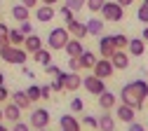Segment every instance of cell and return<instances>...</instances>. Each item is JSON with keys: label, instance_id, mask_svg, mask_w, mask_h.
<instances>
[{"label": "cell", "instance_id": "3957f363", "mask_svg": "<svg viewBox=\"0 0 148 131\" xmlns=\"http://www.w3.org/2000/svg\"><path fill=\"white\" fill-rule=\"evenodd\" d=\"M120 103H125V105H129V108H134V110H141V108H143V101L136 96V91H134L132 82L125 84V87L120 89Z\"/></svg>", "mask_w": 148, "mask_h": 131}, {"label": "cell", "instance_id": "d6a6232c", "mask_svg": "<svg viewBox=\"0 0 148 131\" xmlns=\"http://www.w3.org/2000/svg\"><path fill=\"white\" fill-rule=\"evenodd\" d=\"M73 14H75V12H73L68 5H61V10H59V16L64 19V21H71V19H73Z\"/></svg>", "mask_w": 148, "mask_h": 131}, {"label": "cell", "instance_id": "7a4b0ae2", "mask_svg": "<svg viewBox=\"0 0 148 131\" xmlns=\"http://www.w3.org/2000/svg\"><path fill=\"white\" fill-rule=\"evenodd\" d=\"M71 40V33L66 31V26H59V28H52L49 35H47V47L54 49V52H59L66 47V42Z\"/></svg>", "mask_w": 148, "mask_h": 131}, {"label": "cell", "instance_id": "277c9868", "mask_svg": "<svg viewBox=\"0 0 148 131\" xmlns=\"http://www.w3.org/2000/svg\"><path fill=\"white\" fill-rule=\"evenodd\" d=\"M101 14H103L106 21H115L118 24V21H122V16H125V7H120L115 0H110V3L106 0L103 7H101Z\"/></svg>", "mask_w": 148, "mask_h": 131}, {"label": "cell", "instance_id": "d6986e66", "mask_svg": "<svg viewBox=\"0 0 148 131\" xmlns=\"http://www.w3.org/2000/svg\"><path fill=\"white\" fill-rule=\"evenodd\" d=\"M127 52L132 56H141L146 52V40H143V37H132V40L127 42Z\"/></svg>", "mask_w": 148, "mask_h": 131}, {"label": "cell", "instance_id": "5bb4252c", "mask_svg": "<svg viewBox=\"0 0 148 131\" xmlns=\"http://www.w3.org/2000/svg\"><path fill=\"white\" fill-rule=\"evenodd\" d=\"M97 129H99V131H113V129H115V117L110 115V110H103V115H99Z\"/></svg>", "mask_w": 148, "mask_h": 131}, {"label": "cell", "instance_id": "4316f807", "mask_svg": "<svg viewBox=\"0 0 148 131\" xmlns=\"http://www.w3.org/2000/svg\"><path fill=\"white\" fill-rule=\"evenodd\" d=\"M132 87H134L136 96H139L141 101H146V98H148V82H146V80H134V82H132Z\"/></svg>", "mask_w": 148, "mask_h": 131}, {"label": "cell", "instance_id": "f907efd6", "mask_svg": "<svg viewBox=\"0 0 148 131\" xmlns=\"http://www.w3.org/2000/svg\"><path fill=\"white\" fill-rule=\"evenodd\" d=\"M0 122H5V112H3V108H0Z\"/></svg>", "mask_w": 148, "mask_h": 131}, {"label": "cell", "instance_id": "ab89813d", "mask_svg": "<svg viewBox=\"0 0 148 131\" xmlns=\"http://www.w3.org/2000/svg\"><path fill=\"white\" fill-rule=\"evenodd\" d=\"M19 31H21L24 35H31V33H33V26H31V21H21V24H19Z\"/></svg>", "mask_w": 148, "mask_h": 131}, {"label": "cell", "instance_id": "f6af8a7d", "mask_svg": "<svg viewBox=\"0 0 148 131\" xmlns=\"http://www.w3.org/2000/svg\"><path fill=\"white\" fill-rule=\"evenodd\" d=\"M21 75H24V77H28V80H33V77H35V73H33L31 68H26V66H21Z\"/></svg>", "mask_w": 148, "mask_h": 131}, {"label": "cell", "instance_id": "7bdbcfd3", "mask_svg": "<svg viewBox=\"0 0 148 131\" xmlns=\"http://www.w3.org/2000/svg\"><path fill=\"white\" fill-rule=\"evenodd\" d=\"M127 131H146V126L139 124V122H129V129Z\"/></svg>", "mask_w": 148, "mask_h": 131}, {"label": "cell", "instance_id": "5b68a950", "mask_svg": "<svg viewBox=\"0 0 148 131\" xmlns=\"http://www.w3.org/2000/svg\"><path fill=\"white\" fill-rule=\"evenodd\" d=\"M82 87L92 94V96H99L101 91H106V84H103V80L101 77H97L94 73L92 75H87V77H82Z\"/></svg>", "mask_w": 148, "mask_h": 131}, {"label": "cell", "instance_id": "cb8c5ba5", "mask_svg": "<svg viewBox=\"0 0 148 131\" xmlns=\"http://www.w3.org/2000/svg\"><path fill=\"white\" fill-rule=\"evenodd\" d=\"M28 16H31V10H28L26 5L19 3V5L12 7V19H14V21H19V24H21V21H28Z\"/></svg>", "mask_w": 148, "mask_h": 131}, {"label": "cell", "instance_id": "9f6ffc18", "mask_svg": "<svg viewBox=\"0 0 148 131\" xmlns=\"http://www.w3.org/2000/svg\"><path fill=\"white\" fill-rule=\"evenodd\" d=\"M61 131H64V129H61Z\"/></svg>", "mask_w": 148, "mask_h": 131}, {"label": "cell", "instance_id": "ac0fdd59", "mask_svg": "<svg viewBox=\"0 0 148 131\" xmlns=\"http://www.w3.org/2000/svg\"><path fill=\"white\" fill-rule=\"evenodd\" d=\"M118 119L125 122V124L134 122V119H136V110L129 108V105H125V103H120V105H118Z\"/></svg>", "mask_w": 148, "mask_h": 131}, {"label": "cell", "instance_id": "ffe728a7", "mask_svg": "<svg viewBox=\"0 0 148 131\" xmlns=\"http://www.w3.org/2000/svg\"><path fill=\"white\" fill-rule=\"evenodd\" d=\"M10 98H12V103H16L21 110H28V108H31V98L26 96V91H24V89H19V91L10 94Z\"/></svg>", "mask_w": 148, "mask_h": 131}, {"label": "cell", "instance_id": "bcb514c9", "mask_svg": "<svg viewBox=\"0 0 148 131\" xmlns=\"http://www.w3.org/2000/svg\"><path fill=\"white\" fill-rule=\"evenodd\" d=\"M59 70H61V68H57V66H54V63H49V66H45V73H47V75H57Z\"/></svg>", "mask_w": 148, "mask_h": 131}, {"label": "cell", "instance_id": "8d00e7d4", "mask_svg": "<svg viewBox=\"0 0 148 131\" xmlns=\"http://www.w3.org/2000/svg\"><path fill=\"white\" fill-rule=\"evenodd\" d=\"M71 110H73V112H82V110H85L82 98H73V101H71Z\"/></svg>", "mask_w": 148, "mask_h": 131}, {"label": "cell", "instance_id": "9c48e42d", "mask_svg": "<svg viewBox=\"0 0 148 131\" xmlns=\"http://www.w3.org/2000/svg\"><path fill=\"white\" fill-rule=\"evenodd\" d=\"M61 77H64V89L66 91H78L82 87V77H80V73H73V70H61Z\"/></svg>", "mask_w": 148, "mask_h": 131}, {"label": "cell", "instance_id": "f35d334b", "mask_svg": "<svg viewBox=\"0 0 148 131\" xmlns=\"http://www.w3.org/2000/svg\"><path fill=\"white\" fill-rule=\"evenodd\" d=\"M12 131H31V124H26V122H14V126H12Z\"/></svg>", "mask_w": 148, "mask_h": 131}, {"label": "cell", "instance_id": "e575fe53", "mask_svg": "<svg viewBox=\"0 0 148 131\" xmlns=\"http://www.w3.org/2000/svg\"><path fill=\"white\" fill-rule=\"evenodd\" d=\"M66 5L73 10V12H80L85 7V0H66Z\"/></svg>", "mask_w": 148, "mask_h": 131}, {"label": "cell", "instance_id": "6da1fadb", "mask_svg": "<svg viewBox=\"0 0 148 131\" xmlns=\"http://www.w3.org/2000/svg\"><path fill=\"white\" fill-rule=\"evenodd\" d=\"M0 59H3L5 63H12V66H24L28 61V52L24 47L3 45V47H0Z\"/></svg>", "mask_w": 148, "mask_h": 131}, {"label": "cell", "instance_id": "7c38bea8", "mask_svg": "<svg viewBox=\"0 0 148 131\" xmlns=\"http://www.w3.org/2000/svg\"><path fill=\"white\" fill-rule=\"evenodd\" d=\"M118 47H115V42H113V35H103V37H99V54L103 56V59H110V54H113Z\"/></svg>", "mask_w": 148, "mask_h": 131}, {"label": "cell", "instance_id": "11a10c76", "mask_svg": "<svg viewBox=\"0 0 148 131\" xmlns=\"http://www.w3.org/2000/svg\"><path fill=\"white\" fill-rule=\"evenodd\" d=\"M143 3H148V0H143Z\"/></svg>", "mask_w": 148, "mask_h": 131}, {"label": "cell", "instance_id": "b9f144b4", "mask_svg": "<svg viewBox=\"0 0 148 131\" xmlns=\"http://www.w3.org/2000/svg\"><path fill=\"white\" fill-rule=\"evenodd\" d=\"M10 98V91H7V87L5 84H0V103H5Z\"/></svg>", "mask_w": 148, "mask_h": 131}, {"label": "cell", "instance_id": "f546056e", "mask_svg": "<svg viewBox=\"0 0 148 131\" xmlns=\"http://www.w3.org/2000/svg\"><path fill=\"white\" fill-rule=\"evenodd\" d=\"M113 42H115V47H118V49H125V47H127V42H129V37H127L125 33H115V35H113Z\"/></svg>", "mask_w": 148, "mask_h": 131}, {"label": "cell", "instance_id": "e0dca14e", "mask_svg": "<svg viewBox=\"0 0 148 131\" xmlns=\"http://www.w3.org/2000/svg\"><path fill=\"white\" fill-rule=\"evenodd\" d=\"M3 112H5V119H10V122H19V119H21V112H24V110H21L19 105H16V103H12V101H10V103H5Z\"/></svg>", "mask_w": 148, "mask_h": 131}, {"label": "cell", "instance_id": "74e56055", "mask_svg": "<svg viewBox=\"0 0 148 131\" xmlns=\"http://www.w3.org/2000/svg\"><path fill=\"white\" fill-rule=\"evenodd\" d=\"M82 124H85L87 129H97V117H92V115H85V117H82Z\"/></svg>", "mask_w": 148, "mask_h": 131}, {"label": "cell", "instance_id": "60d3db41", "mask_svg": "<svg viewBox=\"0 0 148 131\" xmlns=\"http://www.w3.org/2000/svg\"><path fill=\"white\" fill-rule=\"evenodd\" d=\"M49 94H52V89H49V84H42V87H40V98H42V101H45V98H52Z\"/></svg>", "mask_w": 148, "mask_h": 131}, {"label": "cell", "instance_id": "44dd1931", "mask_svg": "<svg viewBox=\"0 0 148 131\" xmlns=\"http://www.w3.org/2000/svg\"><path fill=\"white\" fill-rule=\"evenodd\" d=\"M64 52H66L68 56H80V54L85 52V47H82V40H75V37H71V40L66 42V47H64Z\"/></svg>", "mask_w": 148, "mask_h": 131}, {"label": "cell", "instance_id": "8fae6325", "mask_svg": "<svg viewBox=\"0 0 148 131\" xmlns=\"http://www.w3.org/2000/svg\"><path fill=\"white\" fill-rule=\"evenodd\" d=\"M97 101H99V108H101V110H113V108L118 105V96H115L113 91H108V89L99 94Z\"/></svg>", "mask_w": 148, "mask_h": 131}, {"label": "cell", "instance_id": "52a82bcc", "mask_svg": "<svg viewBox=\"0 0 148 131\" xmlns=\"http://www.w3.org/2000/svg\"><path fill=\"white\" fill-rule=\"evenodd\" d=\"M92 73H94L97 77L106 80V77H113L115 68H113V63H110V59H97V63H94V68H92Z\"/></svg>", "mask_w": 148, "mask_h": 131}, {"label": "cell", "instance_id": "4dcf8cb0", "mask_svg": "<svg viewBox=\"0 0 148 131\" xmlns=\"http://www.w3.org/2000/svg\"><path fill=\"white\" fill-rule=\"evenodd\" d=\"M26 96L31 98V103H33V101H40V87H38V84H31V87L26 89Z\"/></svg>", "mask_w": 148, "mask_h": 131}, {"label": "cell", "instance_id": "1f68e13d", "mask_svg": "<svg viewBox=\"0 0 148 131\" xmlns=\"http://www.w3.org/2000/svg\"><path fill=\"white\" fill-rule=\"evenodd\" d=\"M54 77H57V80H54V82H52V84H49V89H52V91H54V94H59V91H61V89H64V77H61V70H59V73H57V75H54Z\"/></svg>", "mask_w": 148, "mask_h": 131}, {"label": "cell", "instance_id": "836d02e7", "mask_svg": "<svg viewBox=\"0 0 148 131\" xmlns=\"http://www.w3.org/2000/svg\"><path fill=\"white\" fill-rule=\"evenodd\" d=\"M7 33H10L7 24H3V21H0V47H3V45H10V42H7Z\"/></svg>", "mask_w": 148, "mask_h": 131}, {"label": "cell", "instance_id": "83f0119b", "mask_svg": "<svg viewBox=\"0 0 148 131\" xmlns=\"http://www.w3.org/2000/svg\"><path fill=\"white\" fill-rule=\"evenodd\" d=\"M103 3H106V0H85V7L89 10V12H101V7H103Z\"/></svg>", "mask_w": 148, "mask_h": 131}, {"label": "cell", "instance_id": "f1b7e54d", "mask_svg": "<svg viewBox=\"0 0 148 131\" xmlns=\"http://www.w3.org/2000/svg\"><path fill=\"white\" fill-rule=\"evenodd\" d=\"M136 19L141 24H148V3H141L139 10H136Z\"/></svg>", "mask_w": 148, "mask_h": 131}, {"label": "cell", "instance_id": "d590c367", "mask_svg": "<svg viewBox=\"0 0 148 131\" xmlns=\"http://www.w3.org/2000/svg\"><path fill=\"white\" fill-rule=\"evenodd\" d=\"M68 70L80 73V61H78V56H68Z\"/></svg>", "mask_w": 148, "mask_h": 131}, {"label": "cell", "instance_id": "4fadbf2b", "mask_svg": "<svg viewBox=\"0 0 148 131\" xmlns=\"http://www.w3.org/2000/svg\"><path fill=\"white\" fill-rule=\"evenodd\" d=\"M54 16H57V12H54V5H40V7H35V19H38L40 24L52 21Z\"/></svg>", "mask_w": 148, "mask_h": 131}, {"label": "cell", "instance_id": "30bf717a", "mask_svg": "<svg viewBox=\"0 0 148 131\" xmlns=\"http://www.w3.org/2000/svg\"><path fill=\"white\" fill-rule=\"evenodd\" d=\"M110 63H113L115 70H127L129 68V54L125 49H115L110 54Z\"/></svg>", "mask_w": 148, "mask_h": 131}, {"label": "cell", "instance_id": "484cf974", "mask_svg": "<svg viewBox=\"0 0 148 131\" xmlns=\"http://www.w3.org/2000/svg\"><path fill=\"white\" fill-rule=\"evenodd\" d=\"M24 33L19 31V28H10V33H7V42L10 45H14V47H21L24 45Z\"/></svg>", "mask_w": 148, "mask_h": 131}, {"label": "cell", "instance_id": "db71d44e", "mask_svg": "<svg viewBox=\"0 0 148 131\" xmlns=\"http://www.w3.org/2000/svg\"><path fill=\"white\" fill-rule=\"evenodd\" d=\"M35 131H47V129H35Z\"/></svg>", "mask_w": 148, "mask_h": 131}, {"label": "cell", "instance_id": "d4e9b609", "mask_svg": "<svg viewBox=\"0 0 148 131\" xmlns=\"http://www.w3.org/2000/svg\"><path fill=\"white\" fill-rule=\"evenodd\" d=\"M85 26H87V35H94V37H99V35L103 33V21H99L97 16H92L89 21H85Z\"/></svg>", "mask_w": 148, "mask_h": 131}, {"label": "cell", "instance_id": "603a6c76", "mask_svg": "<svg viewBox=\"0 0 148 131\" xmlns=\"http://www.w3.org/2000/svg\"><path fill=\"white\" fill-rule=\"evenodd\" d=\"M59 126H61L64 131H80V122L73 117V115H61Z\"/></svg>", "mask_w": 148, "mask_h": 131}, {"label": "cell", "instance_id": "2e32d148", "mask_svg": "<svg viewBox=\"0 0 148 131\" xmlns=\"http://www.w3.org/2000/svg\"><path fill=\"white\" fill-rule=\"evenodd\" d=\"M28 54H33V52H38L40 47H42V37H38L35 33H31V35H26L24 37V45H21Z\"/></svg>", "mask_w": 148, "mask_h": 131}, {"label": "cell", "instance_id": "8992f818", "mask_svg": "<svg viewBox=\"0 0 148 131\" xmlns=\"http://www.w3.org/2000/svg\"><path fill=\"white\" fill-rule=\"evenodd\" d=\"M66 31L71 33V37H75V40H85V37H87L85 21H80V19H75V16H73L71 21H66Z\"/></svg>", "mask_w": 148, "mask_h": 131}, {"label": "cell", "instance_id": "7dc6e473", "mask_svg": "<svg viewBox=\"0 0 148 131\" xmlns=\"http://www.w3.org/2000/svg\"><path fill=\"white\" fill-rule=\"evenodd\" d=\"M115 3H118L120 7H129V5H132V3H134V0H115Z\"/></svg>", "mask_w": 148, "mask_h": 131}, {"label": "cell", "instance_id": "ee69618b", "mask_svg": "<svg viewBox=\"0 0 148 131\" xmlns=\"http://www.w3.org/2000/svg\"><path fill=\"white\" fill-rule=\"evenodd\" d=\"M21 5H26L28 10H35V7L40 5V0H21Z\"/></svg>", "mask_w": 148, "mask_h": 131}, {"label": "cell", "instance_id": "681fc988", "mask_svg": "<svg viewBox=\"0 0 148 131\" xmlns=\"http://www.w3.org/2000/svg\"><path fill=\"white\" fill-rule=\"evenodd\" d=\"M42 5H54V3H59V0H40Z\"/></svg>", "mask_w": 148, "mask_h": 131}, {"label": "cell", "instance_id": "816d5d0a", "mask_svg": "<svg viewBox=\"0 0 148 131\" xmlns=\"http://www.w3.org/2000/svg\"><path fill=\"white\" fill-rule=\"evenodd\" d=\"M0 131H10V129H7V126H5L3 122H0Z\"/></svg>", "mask_w": 148, "mask_h": 131}, {"label": "cell", "instance_id": "9a60e30c", "mask_svg": "<svg viewBox=\"0 0 148 131\" xmlns=\"http://www.w3.org/2000/svg\"><path fill=\"white\" fill-rule=\"evenodd\" d=\"M31 56H33V61H35V63H40L42 68L52 63V49H49V47H40L38 52H33Z\"/></svg>", "mask_w": 148, "mask_h": 131}, {"label": "cell", "instance_id": "7402d4cb", "mask_svg": "<svg viewBox=\"0 0 148 131\" xmlns=\"http://www.w3.org/2000/svg\"><path fill=\"white\" fill-rule=\"evenodd\" d=\"M78 61H80V70H92V68H94V63H97V56L85 49V52L78 56Z\"/></svg>", "mask_w": 148, "mask_h": 131}, {"label": "cell", "instance_id": "c3c4849f", "mask_svg": "<svg viewBox=\"0 0 148 131\" xmlns=\"http://www.w3.org/2000/svg\"><path fill=\"white\" fill-rule=\"evenodd\" d=\"M141 37H143V40L148 42V24H146V28H143V35H141Z\"/></svg>", "mask_w": 148, "mask_h": 131}, {"label": "cell", "instance_id": "f5cc1de1", "mask_svg": "<svg viewBox=\"0 0 148 131\" xmlns=\"http://www.w3.org/2000/svg\"><path fill=\"white\" fill-rule=\"evenodd\" d=\"M0 84H5V75L3 73H0Z\"/></svg>", "mask_w": 148, "mask_h": 131}, {"label": "cell", "instance_id": "ba28073f", "mask_svg": "<svg viewBox=\"0 0 148 131\" xmlns=\"http://www.w3.org/2000/svg\"><path fill=\"white\" fill-rule=\"evenodd\" d=\"M47 124H49V110L35 108L31 112V126L33 129H47Z\"/></svg>", "mask_w": 148, "mask_h": 131}]
</instances>
